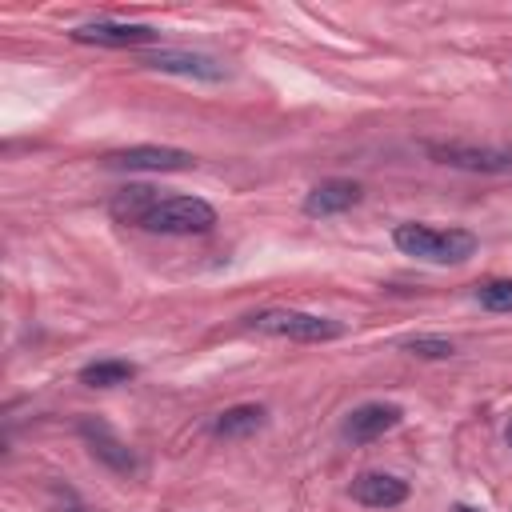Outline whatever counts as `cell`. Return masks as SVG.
Listing matches in <instances>:
<instances>
[{
  "label": "cell",
  "mask_w": 512,
  "mask_h": 512,
  "mask_svg": "<svg viewBox=\"0 0 512 512\" xmlns=\"http://www.w3.org/2000/svg\"><path fill=\"white\" fill-rule=\"evenodd\" d=\"M392 240L404 256H416L428 264H464L476 252V236L468 228H428L416 220L396 224Z\"/></svg>",
  "instance_id": "1"
},
{
  "label": "cell",
  "mask_w": 512,
  "mask_h": 512,
  "mask_svg": "<svg viewBox=\"0 0 512 512\" xmlns=\"http://www.w3.org/2000/svg\"><path fill=\"white\" fill-rule=\"evenodd\" d=\"M248 328L264 332V336H280V340H300V344H324L344 336V324L328 320V316H312V312H296V308H264L248 316Z\"/></svg>",
  "instance_id": "2"
},
{
  "label": "cell",
  "mask_w": 512,
  "mask_h": 512,
  "mask_svg": "<svg viewBox=\"0 0 512 512\" xmlns=\"http://www.w3.org/2000/svg\"><path fill=\"white\" fill-rule=\"evenodd\" d=\"M212 224H216V208L200 196H160L140 220V228L164 236H192V232H208Z\"/></svg>",
  "instance_id": "3"
},
{
  "label": "cell",
  "mask_w": 512,
  "mask_h": 512,
  "mask_svg": "<svg viewBox=\"0 0 512 512\" xmlns=\"http://www.w3.org/2000/svg\"><path fill=\"white\" fill-rule=\"evenodd\" d=\"M192 164H196L192 152L168 144H132L104 156V168H124V172H184Z\"/></svg>",
  "instance_id": "4"
},
{
  "label": "cell",
  "mask_w": 512,
  "mask_h": 512,
  "mask_svg": "<svg viewBox=\"0 0 512 512\" xmlns=\"http://www.w3.org/2000/svg\"><path fill=\"white\" fill-rule=\"evenodd\" d=\"M436 164L464 168V172H512V148H484V144H424Z\"/></svg>",
  "instance_id": "5"
},
{
  "label": "cell",
  "mask_w": 512,
  "mask_h": 512,
  "mask_svg": "<svg viewBox=\"0 0 512 512\" xmlns=\"http://www.w3.org/2000/svg\"><path fill=\"white\" fill-rule=\"evenodd\" d=\"M400 408L396 404H384V400H368V404H360V408H352L348 416H344V424H340V436L348 440V444H372V440H380L384 432H392L396 424H400Z\"/></svg>",
  "instance_id": "6"
},
{
  "label": "cell",
  "mask_w": 512,
  "mask_h": 512,
  "mask_svg": "<svg viewBox=\"0 0 512 512\" xmlns=\"http://www.w3.org/2000/svg\"><path fill=\"white\" fill-rule=\"evenodd\" d=\"M144 68L152 72H176V76H192V80H224V64L204 56V52H188V48H156L148 56H140Z\"/></svg>",
  "instance_id": "7"
},
{
  "label": "cell",
  "mask_w": 512,
  "mask_h": 512,
  "mask_svg": "<svg viewBox=\"0 0 512 512\" xmlns=\"http://www.w3.org/2000/svg\"><path fill=\"white\" fill-rule=\"evenodd\" d=\"M76 428H80L88 452H92L104 468H112V472H120V476H132V472H136V452H132L104 420H92V416H88V420H80Z\"/></svg>",
  "instance_id": "8"
},
{
  "label": "cell",
  "mask_w": 512,
  "mask_h": 512,
  "mask_svg": "<svg viewBox=\"0 0 512 512\" xmlns=\"http://www.w3.org/2000/svg\"><path fill=\"white\" fill-rule=\"evenodd\" d=\"M72 40L100 44V48H136V44H152L156 28L152 24H120V20H92V24L72 28Z\"/></svg>",
  "instance_id": "9"
},
{
  "label": "cell",
  "mask_w": 512,
  "mask_h": 512,
  "mask_svg": "<svg viewBox=\"0 0 512 512\" xmlns=\"http://www.w3.org/2000/svg\"><path fill=\"white\" fill-rule=\"evenodd\" d=\"M360 184L356 180H344V176H332V180H320L308 196H304V212L308 216H340L348 208L360 204Z\"/></svg>",
  "instance_id": "10"
},
{
  "label": "cell",
  "mask_w": 512,
  "mask_h": 512,
  "mask_svg": "<svg viewBox=\"0 0 512 512\" xmlns=\"http://www.w3.org/2000/svg\"><path fill=\"white\" fill-rule=\"evenodd\" d=\"M352 496L368 508H396L408 500V484L392 472H360L352 480Z\"/></svg>",
  "instance_id": "11"
},
{
  "label": "cell",
  "mask_w": 512,
  "mask_h": 512,
  "mask_svg": "<svg viewBox=\"0 0 512 512\" xmlns=\"http://www.w3.org/2000/svg\"><path fill=\"white\" fill-rule=\"evenodd\" d=\"M260 424H264V408L260 404H232V408H224L212 420V436H220V440H244Z\"/></svg>",
  "instance_id": "12"
},
{
  "label": "cell",
  "mask_w": 512,
  "mask_h": 512,
  "mask_svg": "<svg viewBox=\"0 0 512 512\" xmlns=\"http://www.w3.org/2000/svg\"><path fill=\"white\" fill-rule=\"evenodd\" d=\"M156 200H160L156 188H148V184H128V188H120V192L112 196L108 212H112L116 220H124V224H140Z\"/></svg>",
  "instance_id": "13"
},
{
  "label": "cell",
  "mask_w": 512,
  "mask_h": 512,
  "mask_svg": "<svg viewBox=\"0 0 512 512\" xmlns=\"http://www.w3.org/2000/svg\"><path fill=\"white\" fill-rule=\"evenodd\" d=\"M136 376V364L128 360H92L80 368V384L88 388H116V384H128Z\"/></svg>",
  "instance_id": "14"
},
{
  "label": "cell",
  "mask_w": 512,
  "mask_h": 512,
  "mask_svg": "<svg viewBox=\"0 0 512 512\" xmlns=\"http://www.w3.org/2000/svg\"><path fill=\"white\" fill-rule=\"evenodd\" d=\"M476 300L488 312H512V280H484V284H476Z\"/></svg>",
  "instance_id": "15"
},
{
  "label": "cell",
  "mask_w": 512,
  "mask_h": 512,
  "mask_svg": "<svg viewBox=\"0 0 512 512\" xmlns=\"http://www.w3.org/2000/svg\"><path fill=\"white\" fill-rule=\"evenodd\" d=\"M404 352L424 356V360H448L456 348H452V340H444V336H412V340H404Z\"/></svg>",
  "instance_id": "16"
},
{
  "label": "cell",
  "mask_w": 512,
  "mask_h": 512,
  "mask_svg": "<svg viewBox=\"0 0 512 512\" xmlns=\"http://www.w3.org/2000/svg\"><path fill=\"white\" fill-rule=\"evenodd\" d=\"M48 504H52V512H88L84 500H80L64 480H52V484H48Z\"/></svg>",
  "instance_id": "17"
},
{
  "label": "cell",
  "mask_w": 512,
  "mask_h": 512,
  "mask_svg": "<svg viewBox=\"0 0 512 512\" xmlns=\"http://www.w3.org/2000/svg\"><path fill=\"white\" fill-rule=\"evenodd\" d=\"M508 444H512V424H508Z\"/></svg>",
  "instance_id": "18"
}]
</instances>
